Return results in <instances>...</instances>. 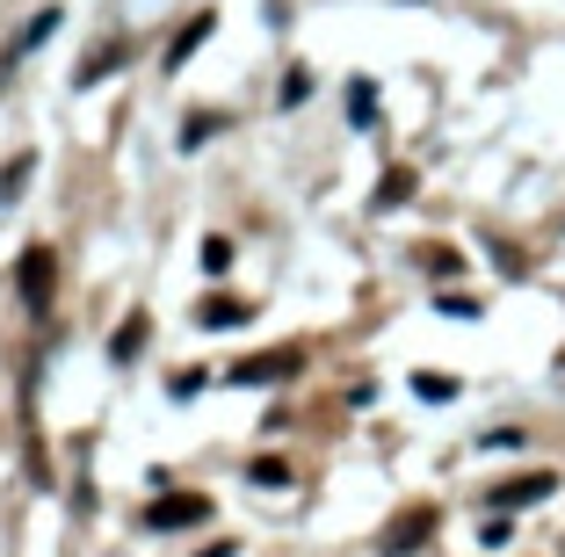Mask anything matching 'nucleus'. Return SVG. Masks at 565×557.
Returning <instances> with one entry per match:
<instances>
[{"label":"nucleus","instance_id":"1","mask_svg":"<svg viewBox=\"0 0 565 557\" xmlns=\"http://www.w3.org/2000/svg\"><path fill=\"white\" fill-rule=\"evenodd\" d=\"M203 522H211V500H203V492H167V500H152V507H146V528H152V536L203 528Z\"/></svg>","mask_w":565,"mask_h":557},{"label":"nucleus","instance_id":"2","mask_svg":"<svg viewBox=\"0 0 565 557\" xmlns=\"http://www.w3.org/2000/svg\"><path fill=\"white\" fill-rule=\"evenodd\" d=\"M15 290L30 312H51V290H58V261H51V246H30L15 261Z\"/></svg>","mask_w":565,"mask_h":557},{"label":"nucleus","instance_id":"3","mask_svg":"<svg viewBox=\"0 0 565 557\" xmlns=\"http://www.w3.org/2000/svg\"><path fill=\"white\" fill-rule=\"evenodd\" d=\"M305 369V347H268V355L233 362V384H290Z\"/></svg>","mask_w":565,"mask_h":557},{"label":"nucleus","instance_id":"4","mask_svg":"<svg viewBox=\"0 0 565 557\" xmlns=\"http://www.w3.org/2000/svg\"><path fill=\"white\" fill-rule=\"evenodd\" d=\"M435 522H443V514H435V507H406L399 522L384 528V543H377V550H384V557H414L420 543L435 536Z\"/></svg>","mask_w":565,"mask_h":557},{"label":"nucleus","instance_id":"5","mask_svg":"<svg viewBox=\"0 0 565 557\" xmlns=\"http://www.w3.org/2000/svg\"><path fill=\"white\" fill-rule=\"evenodd\" d=\"M551 492H558V478H551V471H522V478H508V485L486 492V507L515 514V507H536V500H551Z\"/></svg>","mask_w":565,"mask_h":557},{"label":"nucleus","instance_id":"6","mask_svg":"<svg viewBox=\"0 0 565 557\" xmlns=\"http://www.w3.org/2000/svg\"><path fill=\"white\" fill-rule=\"evenodd\" d=\"M124 58H131V44H124V36H109V44H95L81 58V66H73V87H95V81H109V73L124 66Z\"/></svg>","mask_w":565,"mask_h":557},{"label":"nucleus","instance_id":"7","mask_svg":"<svg viewBox=\"0 0 565 557\" xmlns=\"http://www.w3.org/2000/svg\"><path fill=\"white\" fill-rule=\"evenodd\" d=\"M247 319H254V304H247V297H203V304H196V326H211V333L247 326Z\"/></svg>","mask_w":565,"mask_h":557},{"label":"nucleus","instance_id":"8","mask_svg":"<svg viewBox=\"0 0 565 557\" xmlns=\"http://www.w3.org/2000/svg\"><path fill=\"white\" fill-rule=\"evenodd\" d=\"M211 30H217V15H211V8H203V15H189V30L174 36V44H167V66H189V51H196Z\"/></svg>","mask_w":565,"mask_h":557},{"label":"nucleus","instance_id":"9","mask_svg":"<svg viewBox=\"0 0 565 557\" xmlns=\"http://www.w3.org/2000/svg\"><path fill=\"white\" fill-rule=\"evenodd\" d=\"M146 312H131V319H124V326H117V341H109V355H117V362H138V355H146Z\"/></svg>","mask_w":565,"mask_h":557},{"label":"nucleus","instance_id":"10","mask_svg":"<svg viewBox=\"0 0 565 557\" xmlns=\"http://www.w3.org/2000/svg\"><path fill=\"white\" fill-rule=\"evenodd\" d=\"M414 392L428 398V406H449V398H457V377H443V369H420V377H414Z\"/></svg>","mask_w":565,"mask_h":557},{"label":"nucleus","instance_id":"11","mask_svg":"<svg viewBox=\"0 0 565 557\" xmlns=\"http://www.w3.org/2000/svg\"><path fill=\"white\" fill-rule=\"evenodd\" d=\"M247 478H254V485H290V463H282V457H254Z\"/></svg>","mask_w":565,"mask_h":557},{"label":"nucleus","instance_id":"12","mask_svg":"<svg viewBox=\"0 0 565 557\" xmlns=\"http://www.w3.org/2000/svg\"><path fill=\"white\" fill-rule=\"evenodd\" d=\"M406 196H414V174H406V167H392V174H384V189H377V203L392 211V203H406Z\"/></svg>","mask_w":565,"mask_h":557},{"label":"nucleus","instance_id":"13","mask_svg":"<svg viewBox=\"0 0 565 557\" xmlns=\"http://www.w3.org/2000/svg\"><path fill=\"white\" fill-rule=\"evenodd\" d=\"M30 167H36V160H30V152H22V160L8 167V174H0V203H15V196H22V181H30Z\"/></svg>","mask_w":565,"mask_h":557},{"label":"nucleus","instance_id":"14","mask_svg":"<svg viewBox=\"0 0 565 557\" xmlns=\"http://www.w3.org/2000/svg\"><path fill=\"white\" fill-rule=\"evenodd\" d=\"M203 268H211V276H217V268H233V239H203Z\"/></svg>","mask_w":565,"mask_h":557},{"label":"nucleus","instance_id":"15","mask_svg":"<svg viewBox=\"0 0 565 557\" xmlns=\"http://www.w3.org/2000/svg\"><path fill=\"white\" fill-rule=\"evenodd\" d=\"M167 392H174V398H196L203 392V369H174V377H167Z\"/></svg>","mask_w":565,"mask_h":557},{"label":"nucleus","instance_id":"16","mask_svg":"<svg viewBox=\"0 0 565 557\" xmlns=\"http://www.w3.org/2000/svg\"><path fill=\"white\" fill-rule=\"evenodd\" d=\"M51 30H58V8H44V15H36V22H30V36H22V51H36V44H44V36H51Z\"/></svg>","mask_w":565,"mask_h":557},{"label":"nucleus","instance_id":"17","mask_svg":"<svg viewBox=\"0 0 565 557\" xmlns=\"http://www.w3.org/2000/svg\"><path fill=\"white\" fill-rule=\"evenodd\" d=\"M349 109H355V124H370V116H377V95L355 81V87H349Z\"/></svg>","mask_w":565,"mask_h":557},{"label":"nucleus","instance_id":"18","mask_svg":"<svg viewBox=\"0 0 565 557\" xmlns=\"http://www.w3.org/2000/svg\"><path fill=\"white\" fill-rule=\"evenodd\" d=\"M420 261H428L435 276H457V268H465V261H457V254H449V246H428V254H420Z\"/></svg>","mask_w":565,"mask_h":557},{"label":"nucleus","instance_id":"19","mask_svg":"<svg viewBox=\"0 0 565 557\" xmlns=\"http://www.w3.org/2000/svg\"><path fill=\"white\" fill-rule=\"evenodd\" d=\"M305 95H312V73H290V81H282V101H290V109H298Z\"/></svg>","mask_w":565,"mask_h":557},{"label":"nucleus","instance_id":"20","mask_svg":"<svg viewBox=\"0 0 565 557\" xmlns=\"http://www.w3.org/2000/svg\"><path fill=\"white\" fill-rule=\"evenodd\" d=\"M211 124H217V116H189V124H182V146H203V138H211Z\"/></svg>","mask_w":565,"mask_h":557}]
</instances>
